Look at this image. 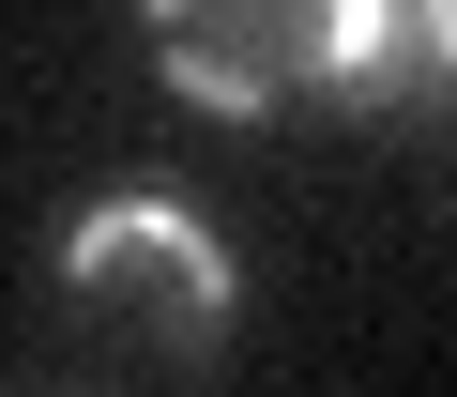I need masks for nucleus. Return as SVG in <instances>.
<instances>
[{
    "label": "nucleus",
    "mask_w": 457,
    "mask_h": 397,
    "mask_svg": "<svg viewBox=\"0 0 457 397\" xmlns=\"http://www.w3.org/2000/svg\"><path fill=\"white\" fill-rule=\"evenodd\" d=\"M62 291L92 306V321H122L137 351H213L228 336V245H213V215L183 183H107V198H77V230H62Z\"/></svg>",
    "instance_id": "nucleus-2"
},
{
    "label": "nucleus",
    "mask_w": 457,
    "mask_h": 397,
    "mask_svg": "<svg viewBox=\"0 0 457 397\" xmlns=\"http://www.w3.org/2000/svg\"><path fill=\"white\" fill-rule=\"evenodd\" d=\"M427 77L457 92V0H427Z\"/></svg>",
    "instance_id": "nucleus-3"
},
{
    "label": "nucleus",
    "mask_w": 457,
    "mask_h": 397,
    "mask_svg": "<svg viewBox=\"0 0 457 397\" xmlns=\"http://www.w3.org/2000/svg\"><path fill=\"white\" fill-rule=\"evenodd\" d=\"M137 46L213 122H320V107H411L427 0H137Z\"/></svg>",
    "instance_id": "nucleus-1"
}]
</instances>
